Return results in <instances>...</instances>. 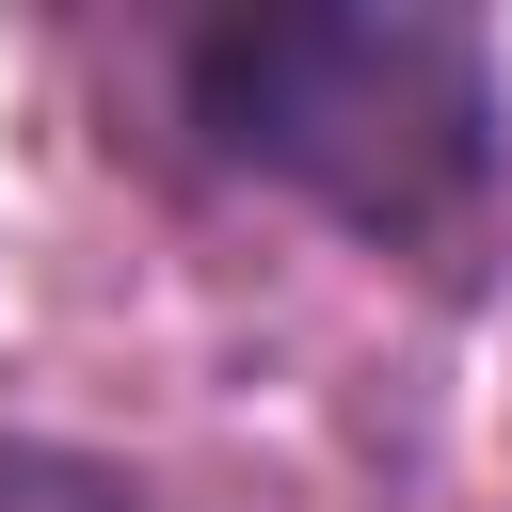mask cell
Returning <instances> with one entry per match:
<instances>
[{"label":"cell","mask_w":512,"mask_h":512,"mask_svg":"<svg viewBox=\"0 0 512 512\" xmlns=\"http://www.w3.org/2000/svg\"><path fill=\"white\" fill-rule=\"evenodd\" d=\"M176 112L224 176L304 192L368 256H464L512 192V80L448 0H224L176 48Z\"/></svg>","instance_id":"6da1fadb"},{"label":"cell","mask_w":512,"mask_h":512,"mask_svg":"<svg viewBox=\"0 0 512 512\" xmlns=\"http://www.w3.org/2000/svg\"><path fill=\"white\" fill-rule=\"evenodd\" d=\"M0 512H144V480L112 448H48V432H0Z\"/></svg>","instance_id":"7a4b0ae2"}]
</instances>
